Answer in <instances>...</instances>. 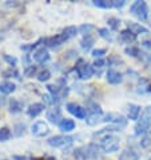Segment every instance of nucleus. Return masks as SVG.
I'll return each mask as SVG.
<instances>
[{"mask_svg": "<svg viewBox=\"0 0 151 160\" xmlns=\"http://www.w3.org/2000/svg\"><path fill=\"white\" fill-rule=\"evenodd\" d=\"M139 51H140V48H138L135 46H130V47L124 48V52H126V55L132 57V58H138V54H139Z\"/></svg>", "mask_w": 151, "mask_h": 160, "instance_id": "nucleus-31", "label": "nucleus"}, {"mask_svg": "<svg viewBox=\"0 0 151 160\" xmlns=\"http://www.w3.org/2000/svg\"><path fill=\"white\" fill-rule=\"evenodd\" d=\"M135 39H136V35L132 34L128 28L123 30L122 32L119 34V41H121L122 43H127V44H130V43H132V42H135Z\"/></svg>", "mask_w": 151, "mask_h": 160, "instance_id": "nucleus-19", "label": "nucleus"}, {"mask_svg": "<svg viewBox=\"0 0 151 160\" xmlns=\"http://www.w3.org/2000/svg\"><path fill=\"white\" fill-rule=\"evenodd\" d=\"M16 90V85L14 82H10V81H4L0 83V93L2 94H11Z\"/></svg>", "mask_w": 151, "mask_h": 160, "instance_id": "nucleus-22", "label": "nucleus"}, {"mask_svg": "<svg viewBox=\"0 0 151 160\" xmlns=\"http://www.w3.org/2000/svg\"><path fill=\"white\" fill-rule=\"evenodd\" d=\"M0 41H2V37H0Z\"/></svg>", "mask_w": 151, "mask_h": 160, "instance_id": "nucleus-47", "label": "nucleus"}, {"mask_svg": "<svg viewBox=\"0 0 151 160\" xmlns=\"http://www.w3.org/2000/svg\"><path fill=\"white\" fill-rule=\"evenodd\" d=\"M107 23H108V27L114 31H117L119 27H121V20H119L118 18H110L107 20Z\"/></svg>", "mask_w": 151, "mask_h": 160, "instance_id": "nucleus-32", "label": "nucleus"}, {"mask_svg": "<svg viewBox=\"0 0 151 160\" xmlns=\"http://www.w3.org/2000/svg\"><path fill=\"white\" fill-rule=\"evenodd\" d=\"M106 78H107V82L111 83V85H118V83L123 81V74L114 69H108L107 73H106Z\"/></svg>", "mask_w": 151, "mask_h": 160, "instance_id": "nucleus-13", "label": "nucleus"}, {"mask_svg": "<svg viewBox=\"0 0 151 160\" xmlns=\"http://www.w3.org/2000/svg\"><path fill=\"white\" fill-rule=\"evenodd\" d=\"M95 44V37L92 34H87V35H83L82 41H80V47L84 52L90 51L92 46Z\"/></svg>", "mask_w": 151, "mask_h": 160, "instance_id": "nucleus-15", "label": "nucleus"}, {"mask_svg": "<svg viewBox=\"0 0 151 160\" xmlns=\"http://www.w3.org/2000/svg\"><path fill=\"white\" fill-rule=\"evenodd\" d=\"M119 160H139V153L134 148H126L121 153Z\"/></svg>", "mask_w": 151, "mask_h": 160, "instance_id": "nucleus-18", "label": "nucleus"}, {"mask_svg": "<svg viewBox=\"0 0 151 160\" xmlns=\"http://www.w3.org/2000/svg\"><path fill=\"white\" fill-rule=\"evenodd\" d=\"M99 145L96 144H88L83 145L80 148L75 149V158L79 160H95L99 158Z\"/></svg>", "mask_w": 151, "mask_h": 160, "instance_id": "nucleus-2", "label": "nucleus"}, {"mask_svg": "<svg viewBox=\"0 0 151 160\" xmlns=\"http://www.w3.org/2000/svg\"><path fill=\"white\" fill-rule=\"evenodd\" d=\"M3 101H4V100H3V97H2V94H0V106H2V105H3Z\"/></svg>", "mask_w": 151, "mask_h": 160, "instance_id": "nucleus-45", "label": "nucleus"}, {"mask_svg": "<svg viewBox=\"0 0 151 160\" xmlns=\"http://www.w3.org/2000/svg\"><path fill=\"white\" fill-rule=\"evenodd\" d=\"M14 135L16 136V137H20L21 135H24V131H25V124H23V122H17L16 125H15V128H14Z\"/></svg>", "mask_w": 151, "mask_h": 160, "instance_id": "nucleus-33", "label": "nucleus"}, {"mask_svg": "<svg viewBox=\"0 0 151 160\" xmlns=\"http://www.w3.org/2000/svg\"><path fill=\"white\" fill-rule=\"evenodd\" d=\"M36 66H27V68L24 69V75L25 77H28V78H32L35 74H38L36 73Z\"/></svg>", "mask_w": 151, "mask_h": 160, "instance_id": "nucleus-37", "label": "nucleus"}, {"mask_svg": "<svg viewBox=\"0 0 151 160\" xmlns=\"http://www.w3.org/2000/svg\"><path fill=\"white\" fill-rule=\"evenodd\" d=\"M94 66H95V68H98V69L104 68V66H106V59H103V58L95 59V61H94Z\"/></svg>", "mask_w": 151, "mask_h": 160, "instance_id": "nucleus-40", "label": "nucleus"}, {"mask_svg": "<svg viewBox=\"0 0 151 160\" xmlns=\"http://www.w3.org/2000/svg\"><path fill=\"white\" fill-rule=\"evenodd\" d=\"M130 12L131 15H134L136 19H139L142 22L147 20L149 18V7L146 2H142V0H138V2L132 3V6L130 7Z\"/></svg>", "mask_w": 151, "mask_h": 160, "instance_id": "nucleus-4", "label": "nucleus"}, {"mask_svg": "<svg viewBox=\"0 0 151 160\" xmlns=\"http://www.w3.org/2000/svg\"><path fill=\"white\" fill-rule=\"evenodd\" d=\"M127 28L131 31L134 35H146V34H149V30L146 28V27H143L142 24H139V23H134V22H128L127 23Z\"/></svg>", "mask_w": 151, "mask_h": 160, "instance_id": "nucleus-16", "label": "nucleus"}, {"mask_svg": "<svg viewBox=\"0 0 151 160\" xmlns=\"http://www.w3.org/2000/svg\"><path fill=\"white\" fill-rule=\"evenodd\" d=\"M112 3H114V8H122L126 4L124 0H112Z\"/></svg>", "mask_w": 151, "mask_h": 160, "instance_id": "nucleus-41", "label": "nucleus"}, {"mask_svg": "<svg viewBox=\"0 0 151 160\" xmlns=\"http://www.w3.org/2000/svg\"><path fill=\"white\" fill-rule=\"evenodd\" d=\"M68 39L66 38V35L63 32H60V34H57V35H54V37H48L44 39V44H46L47 47H50V48H57V47H60L62 44H63L64 42H67Z\"/></svg>", "mask_w": 151, "mask_h": 160, "instance_id": "nucleus-8", "label": "nucleus"}, {"mask_svg": "<svg viewBox=\"0 0 151 160\" xmlns=\"http://www.w3.org/2000/svg\"><path fill=\"white\" fill-rule=\"evenodd\" d=\"M75 137L74 136H52L47 140V144L54 148H64V147H70L74 143Z\"/></svg>", "mask_w": 151, "mask_h": 160, "instance_id": "nucleus-5", "label": "nucleus"}, {"mask_svg": "<svg viewBox=\"0 0 151 160\" xmlns=\"http://www.w3.org/2000/svg\"><path fill=\"white\" fill-rule=\"evenodd\" d=\"M36 78H38V81L39 82H47L48 79L51 78V73H50V70H40L38 74H36Z\"/></svg>", "mask_w": 151, "mask_h": 160, "instance_id": "nucleus-29", "label": "nucleus"}, {"mask_svg": "<svg viewBox=\"0 0 151 160\" xmlns=\"http://www.w3.org/2000/svg\"><path fill=\"white\" fill-rule=\"evenodd\" d=\"M46 109V105L42 104V102H34L27 108V114L30 117H38L40 113H43V110Z\"/></svg>", "mask_w": 151, "mask_h": 160, "instance_id": "nucleus-14", "label": "nucleus"}, {"mask_svg": "<svg viewBox=\"0 0 151 160\" xmlns=\"http://www.w3.org/2000/svg\"><path fill=\"white\" fill-rule=\"evenodd\" d=\"M95 27L92 24H82L80 27H79V32L83 34V35H87V34H92L91 31H94Z\"/></svg>", "mask_w": 151, "mask_h": 160, "instance_id": "nucleus-35", "label": "nucleus"}, {"mask_svg": "<svg viewBox=\"0 0 151 160\" xmlns=\"http://www.w3.org/2000/svg\"><path fill=\"white\" fill-rule=\"evenodd\" d=\"M151 128V105L146 106L135 124V135H143Z\"/></svg>", "mask_w": 151, "mask_h": 160, "instance_id": "nucleus-1", "label": "nucleus"}, {"mask_svg": "<svg viewBox=\"0 0 151 160\" xmlns=\"http://www.w3.org/2000/svg\"><path fill=\"white\" fill-rule=\"evenodd\" d=\"M3 75L6 78H10V77H14V78H20L19 77V73L16 72V69L15 68H11L10 70H7V72H4L3 73Z\"/></svg>", "mask_w": 151, "mask_h": 160, "instance_id": "nucleus-38", "label": "nucleus"}, {"mask_svg": "<svg viewBox=\"0 0 151 160\" xmlns=\"http://www.w3.org/2000/svg\"><path fill=\"white\" fill-rule=\"evenodd\" d=\"M3 59L6 61L7 63L11 66V68H16V65H17V59L15 58V57H11V55H8V54H4V55H3Z\"/></svg>", "mask_w": 151, "mask_h": 160, "instance_id": "nucleus-36", "label": "nucleus"}, {"mask_svg": "<svg viewBox=\"0 0 151 160\" xmlns=\"http://www.w3.org/2000/svg\"><path fill=\"white\" fill-rule=\"evenodd\" d=\"M98 34H99L100 38H103L104 41H107V42H112L114 41V35L108 28H99L98 30Z\"/></svg>", "mask_w": 151, "mask_h": 160, "instance_id": "nucleus-26", "label": "nucleus"}, {"mask_svg": "<svg viewBox=\"0 0 151 160\" xmlns=\"http://www.w3.org/2000/svg\"><path fill=\"white\" fill-rule=\"evenodd\" d=\"M66 108H67L68 112L72 114V116L76 117V118H79V120H86V117H87V110L84 109L82 105L76 104V102H70V104H67Z\"/></svg>", "mask_w": 151, "mask_h": 160, "instance_id": "nucleus-9", "label": "nucleus"}, {"mask_svg": "<svg viewBox=\"0 0 151 160\" xmlns=\"http://www.w3.org/2000/svg\"><path fill=\"white\" fill-rule=\"evenodd\" d=\"M46 116H47V120L51 124H57V125H59L60 121L63 120V118H62V109L59 108V106H55V108L50 109L47 112Z\"/></svg>", "mask_w": 151, "mask_h": 160, "instance_id": "nucleus-12", "label": "nucleus"}, {"mask_svg": "<svg viewBox=\"0 0 151 160\" xmlns=\"http://www.w3.org/2000/svg\"><path fill=\"white\" fill-rule=\"evenodd\" d=\"M87 114H103V110H102V108L99 105L96 104V102L94 101H88V104H87Z\"/></svg>", "mask_w": 151, "mask_h": 160, "instance_id": "nucleus-23", "label": "nucleus"}, {"mask_svg": "<svg viewBox=\"0 0 151 160\" xmlns=\"http://www.w3.org/2000/svg\"><path fill=\"white\" fill-rule=\"evenodd\" d=\"M11 136H12V133H11V131L8 129L7 127L0 128V143H4V141L10 140Z\"/></svg>", "mask_w": 151, "mask_h": 160, "instance_id": "nucleus-30", "label": "nucleus"}, {"mask_svg": "<svg viewBox=\"0 0 151 160\" xmlns=\"http://www.w3.org/2000/svg\"><path fill=\"white\" fill-rule=\"evenodd\" d=\"M127 113H128V118L130 120H138L140 114V106L136 104H130L127 106Z\"/></svg>", "mask_w": 151, "mask_h": 160, "instance_id": "nucleus-20", "label": "nucleus"}, {"mask_svg": "<svg viewBox=\"0 0 151 160\" xmlns=\"http://www.w3.org/2000/svg\"><path fill=\"white\" fill-rule=\"evenodd\" d=\"M50 58H51V55H50V52H48V50L46 47H39L38 50H35L34 54H32V59L39 65L46 63V62L50 61Z\"/></svg>", "mask_w": 151, "mask_h": 160, "instance_id": "nucleus-11", "label": "nucleus"}, {"mask_svg": "<svg viewBox=\"0 0 151 160\" xmlns=\"http://www.w3.org/2000/svg\"><path fill=\"white\" fill-rule=\"evenodd\" d=\"M103 121L104 122H111L112 125H118L121 128H124L127 125V120L124 116L119 113H107L103 116Z\"/></svg>", "mask_w": 151, "mask_h": 160, "instance_id": "nucleus-7", "label": "nucleus"}, {"mask_svg": "<svg viewBox=\"0 0 151 160\" xmlns=\"http://www.w3.org/2000/svg\"><path fill=\"white\" fill-rule=\"evenodd\" d=\"M138 59H139L142 63L146 65V66H150L151 65V54L150 52H146V51H139V54H138Z\"/></svg>", "mask_w": 151, "mask_h": 160, "instance_id": "nucleus-27", "label": "nucleus"}, {"mask_svg": "<svg viewBox=\"0 0 151 160\" xmlns=\"http://www.w3.org/2000/svg\"><path fill=\"white\" fill-rule=\"evenodd\" d=\"M142 46L146 47V48H151V39H144V41H142Z\"/></svg>", "mask_w": 151, "mask_h": 160, "instance_id": "nucleus-44", "label": "nucleus"}, {"mask_svg": "<svg viewBox=\"0 0 151 160\" xmlns=\"http://www.w3.org/2000/svg\"><path fill=\"white\" fill-rule=\"evenodd\" d=\"M43 42H44V39H39V41H36L35 43H31V44H23V46H21L20 48H21L23 51H32L35 47H38L39 44L43 43Z\"/></svg>", "mask_w": 151, "mask_h": 160, "instance_id": "nucleus-34", "label": "nucleus"}, {"mask_svg": "<svg viewBox=\"0 0 151 160\" xmlns=\"http://www.w3.org/2000/svg\"><path fill=\"white\" fill-rule=\"evenodd\" d=\"M150 144H151V139H150V137H144V139H142V141H140V145L144 147V148H146V147H149Z\"/></svg>", "mask_w": 151, "mask_h": 160, "instance_id": "nucleus-42", "label": "nucleus"}, {"mask_svg": "<svg viewBox=\"0 0 151 160\" xmlns=\"http://www.w3.org/2000/svg\"><path fill=\"white\" fill-rule=\"evenodd\" d=\"M119 145H121V140H119L118 136L115 135H106L100 139L99 143V148L106 153H114L119 149Z\"/></svg>", "mask_w": 151, "mask_h": 160, "instance_id": "nucleus-3", "label": "nucleus"}, {"mask_svg": "<svg viewBox=\"0 0 151 160\" xmlns=\"http://www.w3.org/2000/svg\"><path fill=\"white\" fill-rule=\"evenodd\" d=\"M147 160H151V158H150V159H147Z\"/></svg>", "mask_w": 151, "mask_h": 160, "instance_id": "nucleus-48", "label": "nucleus"}, {"mask_svg": "<svg viewBox=\"0 0 151 160\" xmlns=\"http://www.w3.org/2000/svg\"><path fill=\"white\" fill-rule=\"evenodd\" d=\"M103 116L104 114H87V117H86V122H87V125H96L98 122H100V121H103Z\"/></svg>", "mask_w": 151, "mask_h": 160, "instance_id": "nucleus-25", "label": "nucleus"}, {"mask_svg": "<svg viewBox=\"0 0 151 160\" xmlns=\"http://www.w3.org/2000/svg\"><path fill=\"white\" fill-rule=\"evenodd\" d=\"M92 6L98 8H103V10H108V8H114V3L112 0H94Z\"/></svg>", "mask_w": 151, "mask_h": 160, "instance_id": "nucleus-24", "label": "nucleus"}, {"mask_svg": "<svg viewBox=\"0 0 151 160\" xmlns=\"http://www.w3.org/2000/svg\"><path fill=\"white\" fill-rule=\"evenodd\" d=\"M149 92H151V86H150V89H149Z\"/></svg>", "mask_w": 151, "mask_h": 160, "instance_id": "nucleus-46", "label": "nucleus"}, {"mask_svg": "<svg viewBox=\"0 0 151 160\" xmlns=\"http://www.w3.org/2000/svg\"><path fill=\"white\" fill-rule=\"evenodd\" d=\"M31 133L35 137H44L50 133V128H48V125L44 121H36L31 127Z\"/></svg>", "mask_w": 151, "mask_h": 160, "instance_id": "nucleus-10", "label": "nucleus"}, {"mask_svg": "<svg viewBox=\"0 0 151 160\" xmlns=\"http://www.w3.org/2000/svg\"><path fill=\"white\" fill-rule=\"evenodd\" d=\"M59 129L62 132H71L75 129V121L71 118H63L59 124Z\"/></svg>", "mask_w": 151, "mask_h": 160, "instance_id": "nucleus-21", "label": "nucleus"}, {"mask_svg": "<svg viewBox=\"0 0 151 160\" xmlns=\"http://www.w3.org/2000/svg\"><path fill=\"white\" fill-rule=\"evenodd\" d=\"M104 54H106V48H95V50H92V57L95 59L102 58Z\"/></svg>", "mask_w": 151, "mask_h": 160, "instance_id": "nucleus-39", "label": "nucleus"}, {"mask_svg": "<svg viewBox=\"0 0 151 160\" xmlns=\"http://www.w3.org/2000/svg\"><path fill=\"white\" fill-rule=\"evenodd\" d=\"M76 74H78V78H80V79H90L95 74L94 65L86 63L84 61L80 59L79 61V65L76 66Z\"/></svg>", "mask_w": 151, "mask_h": 160, "instance_id": "nucleus-6", "label": "nucleus"}, {"mask_svg": "<svg viewBox=\"0 0 151 160\" xmlns=\"http://www.w3.org/2000/svg\"><path fill=\"white\" fill-rule=\"evenodd\" d=\"M8 108H10V113H20L21 110L24 109V102L17 100V98H11L10 100V105H8Z\"/></svg>", "mask_w": 151, "mask_h": 160, "instance_id": "nucleus-17", "label": "nucleus"}, {"mask_svg": "<svg viewBox=\"0 0 151 160\" xmlns=\"http://www.w3.org/2000/svg\"><path fill=\"white\" fill-rule=\"evenodd\" d=\"M78 31H79V28H76V27H75V26H68V27H66L63 31H62V32H63V34L66 35V38H67L68 41H70L71 38L76 37Z\"/></svg>", "mask_w": 151, "mask_h": 160, "instance_id": "nucleus-28", "label": "nucleus"}, {"mask_svg": "<svg viewBox=\"0 0 151 160\" xmlns=\"http://www.w3.org/2000/svg\"><path fill=\"white\" fill-rule=\"evenodd\" d=\"M12 160H32L28 156H23V155H14L12 156Z\"/></svg>", "mask_w": 151, "mask_h": 160, "instance_id": "nucleus-43", "label": "nucleus"}]
</instances>
